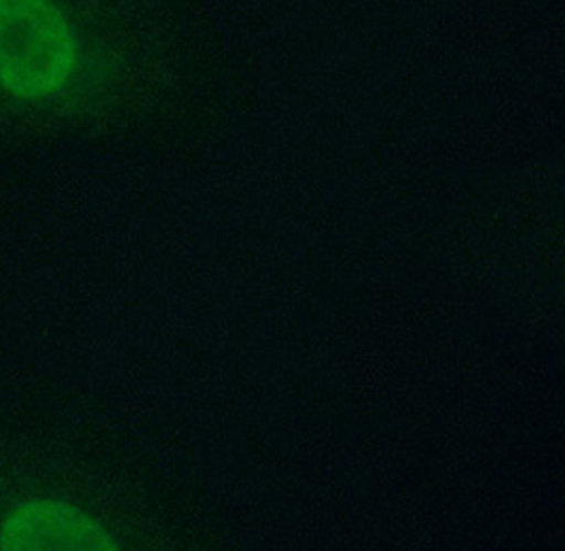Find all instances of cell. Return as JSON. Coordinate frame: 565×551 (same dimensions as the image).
I'll return each mask as SVG.
<instances>
[{"label": "cell", "mask_w": 565, "mask_h": 551, "mask_svg": "<svg viewBox=\"0 0 565 551\" xmlns=\"http://www.w3.org/2000/svg\"><path fill=\"white\" fill-rule=\"evenodd\" d=\"M78 66L77 30L57 0H0V87L20 100H47Z\"/></svg>", "instance_id": "cell-1"}, {"label": "cell", "mask_w": 565, "mask_h": 551, "mask_svg": "<svg viewBox=\"0 0 565 551\" xmlns=\"http://www.w3.org/2000/svg\"><path fill=\"white\" fill-rule=\"evenodd\" d=\"M113 534L66 500L30 499L0 520V550H115Z\"/></svg>", "instance_id": "cell-2"}]
</instances>
